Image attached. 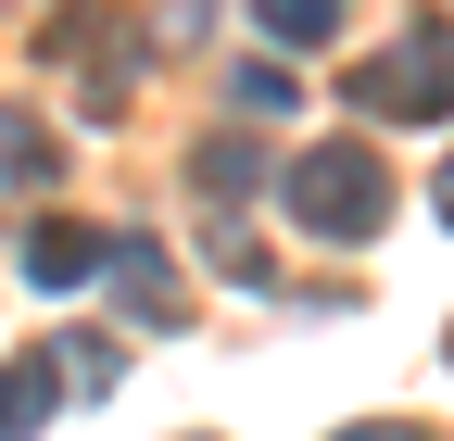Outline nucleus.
Instances as JSON below:
<instances>
[{
	"label": "nucleus",
	"instance_id": "obj_4",
	"mask_svg": "<svg viewBox=\"0 0 454 441\" xmlns=\"http://www.w3.org/2000/svg\"><path fill=\"white\" fill-rule=\"evenodd\" d=\"M26 278H38V290L101 278V228H76V214H38V228H26Z\"/></svg>",
	"mask_w": 454,
	"mask_h": 441
},
{
	"label": "nucleus",
	"instance_id": "obj_9",
	"mask_svg": "<svg viewBox=\"0 0 454 441\" xmlns=\"http://www.w3.org/2000/svg\"><path fill=\"white\" fill-rule=\"evenodd\" d=\"M51 378H76V391H114V378H127V353H114L101 328H76V341L51 353Z\"/></svg>",
	"mask_w": 454,
	"mask_h": 441
},
{
	"label": "nucleus",
	"instance_id": "obj_1",
	"mask_svg": "<svg viewBox=\"0 0 454 441\" xmlns=\"http://www.w3.org/2000/svg\"><path fill=\"white\" fill-rule=\"evenodd\" d=\"M278 202H291V228L328 240V252H354V240L391 228V177H379V151H366V139H316L291 177H278Z\"/></svg>",
	"mask_w": 454,
	"mask_h": 441
},
{
	"label": "nucleus",
	"instance_id": "obj_8",
	"mask_svg": "<svg viewBox=\"0 0 454 441\" xmlns=\"http://www.w3.org/2000/svg\"><path fill=\"white\" fill-rule=\"evenodd\" d=\"M0 177H13V190H51V139L13 114V101H0Z\"/></svg>",
	"mask_w": 454,
	"mask_h": 441
},
{
	"label": "nucleus",
	"instance_id": "obj_3",
	"mask_svg": "<svg viewBox=\"0 0 454 441\" xmlns=\"http://www.w3.org/2000/svg\"><path fill=\"white\" fill-rule=\"evenodd\" d=\"M101 278H114V303H127L139 328H177V265H164V240L114 228V240H101Z\"/></svg>",
	"mask_w": 454,
	"mask_h": 441
},
{
	"label": "nucleus",
	"instance_id": "obj_12",
	"mask_svg": "<svg viewBox=\"0 0 454 441\" xmlns=\"http://www.w3.org/2000/svg\"><path fill=\"white\" fill-rule=\"evenodd\" d=\"M202 13H215V0H177V26H202Z\"/></svg>",
	"mask_w": 454,
	"mask_h": 441
},
{
	"label": "nucleus",
	"instance_id": "obj_5",
	"mask_svg": "<svg viewBox=\"0 0 454 441\" xmlns=\"http://www.w3.org/2000/svg\"><path fill=\"white\" fill-rule=\"evenodd\" d=\"M51 404H64V378H51V353H13L0 366V441H38Z\"/></svg>",
	"mask_w": 454,
	"mask_h": 441
},
{
	"label": "nucleus",
	"instance_id": "obj_2",
	"mask_svg": "<svg viewBox=\"0 0 454 441\" xmlns=\"http://www.w3.org/2000/svg\"><path fill=\"white\" fill-rule=\"evenodd\" d=\"M340 89H354V114H379V127H442L454 114V38L442 26H404L391 50H366Z\"/></svg>",
	"mask_w": 454,
	"mask_h": 441
},
{
	"label": "nucleus",
	"instance_id": "obj_6",
	"mask_svg": "<svg viewBox=\"0 0 454 441\" xmlns=\"http://www.w3.org/2000/svg\"><path fill=\"white\" fill-rule=\"evenodd\" d=\"M190 177H202L215 202H253V190H265V151H253L240 127H227V139H202V151H190Z\"/></svg>",
	"mask_w": 454,
	"mask_h": 441
},
{
	"label": "nucleus",
	"instance_id": "obj_13",
	"mask_svg": "<svg viewBox=\"0 0 454 441\" xmlns=\"http://www.w3.org/2000/svg\"><path fill=\"white\" fill-rule=\"evenodd\" d=\"M442 228H454V164H442Z\"/></svg>",
	"mask_w": 454,
	"mask_h": 441
},
{
	"label": "nucleus",
	"instance_id": "obj_7",
	"mask_svg": "<svg viewBox=\"0 0 454 441\" xmlns=\"http://www.w3.org/2000/svg\"><path fill=\"white\" fill-rule=\"evenodd\" d=\"M253 26H265L278 50H328V38H340V0H253Z\"/></svg>",
	"mask_w": 454,
	"mask_h": 441
},
{
	"label": "nucleus",
	"instance_id": "obj_10",
	"mask_svg": "<svg viewBox=\"0 0 454 441\" xmlns=\"http://www.w3.org/2000/svg\"><path fill=\"white\" fill-rule=\"evenodd\" d=\"M227 101H240V114H291V101H303V89H291V76H278V64H240V76H227Z\"/></svg>",
	"mask_w": 454,
	"mask_h": 441
},
{
	"label": "nucleus",
	"instance_id": "obj_11",
	"mask_svg": "<svg viewBox=\"0 0 454 441\" xmlns=\"http://www.w3.org/2000/svg\"><path fill=\"white\" fill-rule=\"evenodd\" d=\"M340 441H429V429H404V416H354Z\"/></svg>",
	"mask_w": 454,
	"mask_h": 441
}]
</instances>
